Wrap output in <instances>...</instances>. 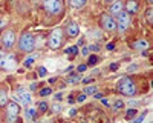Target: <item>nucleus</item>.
<instances>
[{"label":"nucleus","mask_w":153,"mask_h":123,"mask_svg":"<svg viewBox=\"0 0 153 123\" xmlns=\"http://www.w3.org/2000/svg\"><path fill=\"white\" fill-rule=\"evenodd\" d=\"M89 51L98 52V51H100V46H98V45H90V46H89Z\"/></svg>","instance_id":"27"},{"label":"nucleus","mask_w":153,"mask_h":123,"mask_svg":"<svg viewBox=\"0 0 153 123\" xmlns=\"http://www.w3.org/2000/svg\"><path fill=\"white\" fill-rule=\"evenodd\" d=\"M61 43H63V31L60 29H54L51 32V35H49V46L51 49H58L61 46Z\"/></svg>","instance_id":"4"},{"label":"nucleus","mask_w":153,"mask_h":123,"mask_svg":"<svg viewBox=\"0 0 153 123\" xmlns=\"http://www.w3.org/2000/svg\"><path fill=\"white\" fill-rule=\"evenodd\" d=\"M152 8H148V9H147V20H148V23H150L152 25Z\"/></svg>","instance_id":"28"},{"label":"nucleus","mask_w":153,"mask_h":123,"mask_svg":"<svg viewBox=\"0 0 153 123\" xmlns=\"http://www.w3.org/2000/svg\"><path fill=\"white\" fill-rule=\"evenodd\" d=\"M123 106H124V102L118 98V100H117V102H115V103L112 105V109H113V111H118V109H121Z\"/></svg>","instance_id":"21"},{"label":"nucleus","mask_w":153,"mask_h":123,"mask_svg":"<svg viewBox=\"0 0 153 123\" xmlns=\"http://www.w3.org/2000/svg\"><path fill=\"white\" fill-rule=\"evenodd\" d=\"M6 55V52H3V51H0V60H2L3 59V57H5Z\"/></svg>","instance_id":"41"},{"label":"nucleus","mask_w":153,"mask_h":123,"mask_svg":"<svg viewBox=\"0 0 153 123\" xmlns=\"http://www.w3.org/2000/svg\"><path fill=\"white\" fill-rule=\"evenodd\" d=\"M34 45H35V39H34V35H31V34H23L19 40L20 49H22V51H26V52L32 51V49H34Z\"/></svg>","instance_id":"3"},{"label":"nucleus","mask_w":153,"mask_h":123,"mask_svg":"<svg viewBox=\"0 0 153 123\" xmlns=\"http://www.w3.org/2000/svg\"><path fill=\"white\" fill-rule=\"evenodd\" d=\"M130 26V14L127 11H121L118 14V20H117V28L121 32H124L127 28Z\"/></svg>","instance_id":"5"},{"label":"nucleus","mask_w":153,"mask_h":123,"mask_svg":"<svg viewBox=\"0 0 153 123\" xmlns=\"http://www.w3.org/2000/svg\"><path fill=\"white\" fill-rule=\"evenodd\" d=\"M15 98H17L19 103H22V105H25V106L31 105V102H32L31 92L26 91V89H23V88H19L17 91H15Z\"/></svg>","instance_id":"6"},{"label":"nucleus","mask_w":153,"mask_h":123,"mask_svg":"<svg viewBox=\"0 0 153 123\" xmlns=\"http://www.w3.org/2000/svg\"><path fill=\"white\" fill-rule=\"evenodd\" d=\"M68 102H69V103H74V102H75V98H74V96H69V97H68Z\"/></svg>","instance_id":"35"},{"label":"nucleus","mask_w":153,"mask_h":123,"mask_svg":"<svg viewBox=\"0 0 153 123\" xmlns=\"http://www.w3.org/2000/svg\"><path fill=\"white\" fill-rule=\"evenodd\" d=\"M87 3V0H69V5L74 8H81Z\"/></svg>","instance_id":"14"},{"label":"nucleus","mask_w":153,"mask_h":123,"mask_svg":"<svg viewBox=\"0 0 153 123\" xmlns=\"http://www.w3.org/2000/svg\"><path fill=\"white\" fill-rule=\"evenodd\" d=\"M2 42H3V46L5 48H11L12 45L15 43V34L12 31H5L3 32V35H2Z\"/></svg>","instance_id":"10"},{"label":"nucleus","mask_w":153,"mask_h":123,"mask_svg":"<svg viewBox=\"0 0 153 123\" xmlns=\"http://www.w3.org/2000/svg\"><path fill=\"white\" fill-rule=\"evenodd\" d=\"M101 102H103V105L109 106V100H106V98H101Z\"/></svg>","instance_id":"40"},{"label":"nucleus","mask_w":153,"mask_h":123,"mask_svg":"<svg viewBox=\"0 0 153 123\" xmlns=\"http://www.w3.org/2000/svg\"><path fill=\"white\" fill-rule=\"evenodd\" d=\"M55 98H57V100H60V98H61V94H60V92L55 94Z\"/></svg>","instance_id":"43"},{"label":"nucleus","mask_w":153,"mask_h":123,"mask_svg":"<svg viewBox=\"0 0 153 123\" xmlns=\"http://www.w3.org/2000/svg\"><path fill=\"white\" fill-rule=\"evenodd\" d=\"M26 117L29 118V120H34L37 117V109L35 108H28L26 109Z\"/></svg>","instance_id":"16"},{"label":"nucleus","mask_w":153,"mask_h":123,"mask_svg":"<svg viewBox=\"0 0 153 123\" xmlns=\"http://www.w3.org/2000/svg\"><path fill=\"white\" fill-rule=\"evenodd\" d=\"M84 100H86V94H80V96H78V98H77V102H80V103H83Z\"/></svg>","instance_id":"30"},{"label":"nucleus","mask_w":153,"mask_h":123,"mask_svg":"<svg viewBox=\"0 0 153 123\" xmlns=\"http://www.w3.org/2000/svg\"><path fill=\"white\" fill-rule=\"evenodd\" d=\"M144 118H146V112H144V114H141V116H139L138 118H136V120H133V123H141V122L144 120Z\"/></svg>","instance_id":"29"},{"label":"nucleus","mask_w":153,"mask_h":123,"mask_svg":"<svg viewBox=\"0 0 153 123\" xmlns=\"http://www.w3.org/2000/svg\"><path fill=\"white\" fill-rule=\"evenodd\" d=\"M38 108H40L41 111H46V109H48V105H46V103H44V102H41V103L38 105Z\"/></svg>","instance_id":"32"},{"label":"nucleus","mask_w":153,"mask_h":123,"mask_svg":"<svg viewBox=\"0 0 153 123\" xmlns=\"http://www.w3.org/2000/svg\"><path fill=\"white\" fill-rule=\"evenodd\" d=\"M81 54L83 55H89V48H83L81 49Z\"/></svg>","instance_id":"34"},{"label":"nucleus","mask_w":153,"mask_h":123,"mask_svg":"<svg viewBox=\"0 0 153 123\" xmlns=\"http://www.w3.org/2000/svg\"><path fill=\"white\" fill-rule=\"evenodd\" d=\"M3 26H5V20H0V29H2Z\"/></svg>","instance_id":"42"},{"label":"nucleus","mask_w":153,"mask_h":123,"mask_svg":"<svg viewBox=\"0 0 153 123\" xmlns=\"http://www.w3.org/2000/svg\"><path fill=\"white\" fill-rule=\"evenodd\" d=\"M37 86H38V85H37V83H32L29 89H31V91H35V89H37Z\"/></svg>","instance_id":"37"},{"label":"nucleus","mask_w":153,"mask_h":123,"mask_svg":"<svg viewBox=\"0 0 153 123\" xmlns=\"http://www.w3.org/2000/svg\"><path fill=\"white\" fill-rule=\"evenodd\" d=\"M97 61H98L97 55H90V57H89V65H90V66H93V65H97Z\"/></svg>","instance_id":"25"},{"label":"nucleus","mask_w":153,"mask_h":123,"mask_svg":"<svg viewBox=\"0 0 153 123\" xmlns=\"http://www.w3.org/2000/svg\"><path fill=\"white\" fill-rule=\"evenodd\" d=\"M93 96H95V97H97V98H103V94H101V92H95V94H93Z\"/></svg>","instance_id":"39"},{"label":"nucleus","mask_w":153,"mask_h":123,"mask_svg":"<svg viewBox=\"0 0 153 123\" xmlns=\"http://www.w3.org/2000/svg\"><path fill=\"white\" fill-rule=\"evenodd\" d=\"M86 69H87V65H80L78 66V72H84Z\"/></svg>","instance_id":"31"},{"label":"nucleus","mask_w":153,"mask_h":123,"mask_svg":"<svg viewBox=\"0 0 153 123\" xmlns=\"http://www.w3.org/2000/svg\"><path fill=\"white\" fill-rule=\"evenodd\" d=\"M113 48H115V45H113V43H109V45H107V49H109V51H112Z\"/></svg>","instance_id":"38"},{"label":"nucleus","mask_w":153,"mask_h":123,"mask_svg":"<svg viewBox=\"0 0 153 123\" xmlns=\"http://www.w3.org/2000/svg\"><path fill=\"white\" fill-rule=\"evenodd\" d=\"M52 109H54V112H60V111H61V106L60 105H54Z\"/></svg>","instance_id":"33"},{"label":"nucleus","mask_w":153,"mask_h":123,"mask_svg":"<svg viewBox=\"0 0 153 123\" xmlns=\"http://www.w3.org/2000/svg\"><path fill=\"white\" fill-rule=\"evenodd\" d=\"M148 2H152V0H148Z\"/></svg>","instance_id":"45"},{"label":"nucleus","mask_w":153,"mask_h":123,"mask_svg":"<svg viewBox=\"0 0 153 123\" xmlns=\"http://www.w3.org/2000/svg\"><path fill=\"white\" fill-rule=\"evenodd\" d=\"M34 60H35V55H29V57H26V60L23 61V65H25L26 68H29V66H32Z\"/></svg>","instance_id":"18"},{"label":"nucleus","mask_w":153,"mask_h":123,"mask_svg":"<svg viewBox=\"0 0 153 123\" xmlns=\"http://www.w3.org/2000/svg\"><path fill=\"white\" fill-rule=\"evenodd\" d=\"M147 46H148V43L146 42V40H136V42L133 43L135 49H146Z\"/></svg>","instance_id":"15"},{"label":"nucleus","mask_w":153,"mask_h":123,"mask_svg":"<svg viewBox=\"0 0 153 123\" xmlns=\"http://www.w3.org/2000/svg\"><path fill=\"white\" fill-rule=\"evenodd\" d=\"M97 92V86L95 85H89L84 88V94H95Z\"/></svg>","instance_id":"20"},{"label":"nucleus","mask_w":153,"mask_h":123,"mask_svg":"<svg viewBox=\"0 0 153 123\" xmlns=\"http://www.w3.org/2000/svg\"><path fill=\"white\" fill-rule=\"evenodd\" d=\"M117 68H118V63H112V65H110V69H112V71H115Z\"/></svg>","instance_id":"36"},{"label":"nucleus","mask_w":153,"mask_h":123,"mask_svg":"<svg viewBox=\"0 0 153 123\" xmlns=\"http://www.w3.org/2000/svg\"><path fill=\"white\" fill-rule=\"evenodd\" d=\"M66 32H68V35L69 37H77L78 35V32H80V28H78V25L77 23H69L68 25V28H66Z\"/></svg>","instance_id":"12"},{"label":"nucleus","mask_w":153,"mask_h":123,"mask_svg":"<svg viewBox=\"0 0 153 123\" xmlns=\"http://www.w3.org/2000/svg\"><path fill=\"white\" fill-rule=\"evenodd\" d=\"M117 89L121 94H124V96H135L136 94V85L130 79H127V77H124V79L118 82Z\"/></svg>","instance_id":"1"},{"label":"nucleus","mask_w":153,"mask_h":123,"mask_svg":"<svg viewBox=\"0 0 153 123\" xmlns=\"http://www.w3.org/2000/svg\"><path fill=\"white\" fill-rule=\"evenodd\" d=\"M8 103V94L6 91H0V106H5Z\"/></svg>","instance_id":"17"},{"label":"nucleus","mask_w":153,"mask_h":123,"mask_svg":"<svg viewBox=\"0 0 153 123\" xmlns=\"http://www.w3.org/2000/svg\"><path fill=\"white\" fill-rule=\"evenodd\" d=\"M135 116H136V109H135V108H130L129 111H127V114H126V117H127V118L135 117Z\"/></svg>","instance_id":"24"},{"label":"nucleus","mask_w":153,"mask_h":123,"mask_svg":"<svg viewBox=\"0 0 153 123\" xmlns=\"http://www.w3.org/2000/svg\"><path fill=\"white\" fill-rule=\"evenodd\" d=\"M123 8H124V5H123V2L121 0H115V2L112 3V6H110V15H117L118 17V14L123 11Z\"/></svg>","instance_id":"11"},{"label":"nucleus","mask_w":153,"mask_h":123,"mask_svg":"<svg viewBox=\"0 0 153 123\" xmlns=\"http://www.w3.org/2000/svg\"><path fill=\"white\" fill-rule=\"evenodd\" d=\"M46 74H48V69L44 68V66L38 68V76H41V77H43V76H46Z\"/></svg>","instance_id":"26"},{"label":"nucleus","mask_w":153,"mask_h":123,"mask_svg":"<svg viewBox=\"0 0 153 123\" xmlns=\"http://www.w3.org/2000/svg\"><path fill=\"white\" fill-rule=\"evenodd\" d=\"M19 112H20V108L17 103H14V102H11L9 105H8V112H6V117H8V122L9 123H15L19 117Z\"/></svg>","instance_id":"8"},{"label":"nucleus","mask_w":153,"mask_h":123,"mask_svg":"<svg viewBox=\"0 0 153 123\" xmlns=\"http://www.w3.org/2000/svg\"><path fill=\"white\" fill-rule=\"evenodd\" d=\"M106 2H107V3H113L115 0H106Z\"/></svg>","instance_id":"44"},{"label":"nucleus","mask_w":153,"mask_h":123,"mask_svg":"<svg viewBox=\"0 0 153 123\" xmlns=\"http://www.w3.org/2000/svg\"><path fill=\"white\" fill-rule=\"evenodd\" d=\"M77 51H78V48L77 46H69L68 49H66V54H77Z\"/></svg>","instance_id":"22"},{"label":"nucleus","mask_w":153,"mask_h":123,"mask_svg":"<svg viewBox=\"0 0 153 123\" xmlns=\"http://www.w3.org/2000/svg\"><path fill=\"white\" fill-rule=\"evenodd\" d=\"M101 26L106 31H113V29H117V20L110 14H103L101 15Z\"/></svg>","instance_id":"7"},{"label":"nucleus","mask_w":153,"mask_h":123,"mask_svg":"<svg viewBox=\"0 0 153 123\" xmlns=\"http://www.w3.org/2000/svg\"><path fill=\"white\" fill-rule=\"evenodd\" d=\"M43 5H44V9L52 15H57L63 11V3H61V0H44Z\"/></svg>","instance_id":"2"},{"label":"nucleus","mask_w":153,"mask_h":123,"mask_svg":"<svg viewBox=\"0 0 153 123\" xmlns=\"http://www.w3.org/2000/svg\"><path fill=\"white\" fill-rule=\"evenodd\" d=\"M51 92H52V89H51V88H43V89L40 91V96H41V97H44V96H49Z\"/></svg>","instance_id":"23"},{"label":"nucleus","mask_w":153,"mask_h":123,"mask_svg":"<svg viewBox=\"0 0 153 123\" xmlns=\"http://www.w3.org/2000/svg\"><path fill=\"white\" fill-rule=\"evenodd\" d=\"M81 77L78 76V74H72V76L68 77V83H77V82H80Z\"/></svg>","instance_id":"19"},{"label":"nucleus","mask_w":153,"mask_h":123,"mask_svg":"<svg viewBox=\"0 0 153 123\" xmlns=\"http://www.w3.org/2000/svg\"><path fill=\"white\" fill-rule=\"evenodd\" d=\"M0 68L8 69V71H9V69H14L15 68V57L12 54H6L2 60H0Z\"/></svg>","instance_id":"9"},{"label":"nucleus","mask_w":153,"mask_h":123,"mask_svg":"<svg viewBox=\"0 0 153 123\" xmlns=\"http://www.w3.org/2000/svg\"><path fill=\"white\" fill-rule=\"evenodd\" d=\"M126 6H127V12H129V14H130V12L133 14V12L138 11V3H136L135 0H129Z\"/></svg>","instance_id":"13"}]
</instances>
